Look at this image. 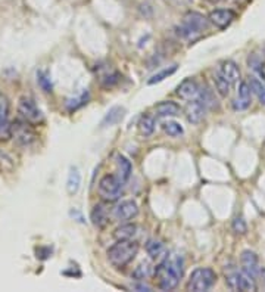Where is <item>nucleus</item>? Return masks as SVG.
<instances>
[{"label":"nucleus","mask_w":265,"mask_h":292,"mask_svg":"<svg viewBox=\"0 0 265 292\" xmlns=\"http://www.w3.org/2000/svg\"><path fill=\"white\" fill-rule=\"evenodd\" d=\"M87 99H89V93L86 92V93H83V95H81L80 98H77V99H69V101L66 102V107H68L69 111H75V110L80 108L81 105L87 104Z\"/></svg>","instance_id":"30"},{"label":"nucleus","mask_w":265,"mask_h":292,"mask_svg":"<svg viewBox=\"0 0 265 292\" xmlns=\"http://www.w3.org/2000/svg\"><path fill=\"white\" fill-rule=\"evenodd\" d=\"M112 214H113V219L118 222H128V220H133L139 214V205L136 201L127 199V201L119 202L113 208Z\"/></svg>","instance_id":"9"},{"label":"nucleus","mask_w":265,"mask_h":292,"mask_svg":"<svg viewBox=\"0 0 265 292\" xmlns=\"http://www.w3.org/2000/svg\"><path fill=\"white\" fill-rule=\"evenodd\" d=\"M137 234V226L136 225H122L119 228L115 229L113 232V236L116 240H125V239H133V236Z\"/></svg>","instance_id":"22"},{"label":"nucleus","mask_w":265,"mask_h":292,"mask_svg":"<svg viewBox=\"0 0 265 292\" xmlns=\"http://www.w3.org/2000/svg\"><path fill=\"white\" fill-rule=\"evenodd\" d=\"M207 108L204 107V104L198 99L195 101H189L187 107H186V118L189 122L192 124H199L204 117H205Z\"/></svg>","instance_id":"15"},{"label":"nucleus","mask_w":265,"mask_h":292,"mask_svg":"<svg viewBox=\"0 0 265 292\" xmlns=\"http://www.w3.org/2000/svg\"><path fill=\"white\" fill-rule=\"evenodd\" d=\"M18 114L21 116L22 119L31 122V124H39L43 121V113L42 110L37 107L36 101L28 98V96H24L19 99L18 102Z\"/></svg>","instance_id":"7"},{"label":"nucleus","mask_w":265,"mask_h":292,"mask_svg":"<svg viewBox=\"0 0 265 292\" xmlns=\"http://www.w3.org/2000/svg\"><path fill=\"white\" fill-rule=\"evenodd\" d=\"M122 180L115 175H106L99 180L98 189H99V195L105 199V201H116L121 196V190H122Z\"/></svg>","instance_id":"6"},{"label":"nucleus","mask_w":265,"mask_h":292,"mask_svg":"<svg viewBox=\"0 0 265 292\" xmlns=\"http://www.w3.org/2000/svg\"><path fill=\"white\" fill-rule=\"evenodd\" d=\"M118 81H119V74H118V72L107 74V75H105V77L102 78V84H104L105 87H112V86H115Z\"/></svg>","instance_id":"33"},{"label":"nucleus","mask_w":265,"mask_h":292,"mask_svg":"<svg viewBox=\"0 0 265 292\" xmlns=\"http://www.w3.org/2000/svg\"><path fill=\"white\" fill-rule=\"evenodd\" d=\"M139 252V243L133 239L125 240H116L109 249H107V260L115 267H125Z\"/></svg>","instance_id":"2"},{"label":"nucleus","mask_w":265,"mask_h":292,"mask_svg":"<svg viewBox=\"0 0 265 292\" xmlns=\"http://www.w3.org/2000/svg\"><path fill=\"white\" fill-rule=\"evenodd\" d=\"M258 278H260V282H261V288L265 291V269H260L258 272Z\"/></svg>","instance_id":"35"},{"label":"nucleus","mask_w":265,"mask_h":292,"mask_svg":"<svg viewBox=\"0 0 265 292\" xmlns=\"http://www.w3.org/2000/svg\"><path fill=\"white\" fill-rule=\"evenodd\" d=\"M139 131L145 137L151 136L155 131V118L151 116H143L139 121Z\"/></svg>","instance_id":"23"},{"label":"nucleus","mask_w":265,"mask_h":292,"mask_svg":"<svg viewBox=\"0 0 265 292\" xmlns=\"http://www.w3.org/2000/svg\"><path fill=\"white\" fill-rule=\"evenodd\" d=\"M199 92H201V89H199L198 83L195 80H192V78L183 80L178 84L177 90H175L177 96L181 98L183 101H195V99H198Z\"/></svg>","instance_id":"11"},{"label":"nucleus","mask_w":265,"mask_h":292,"mask_svg":"<svg viewBox=\"0 0 265 292\" xmlns=\"http://www.w3.org/2000/svg\"><path fill=\"white\" fill-rule=\"evenodd\" d=\"M162 130L168 134V136H171V137H177V136H181L183 134V127L180 125V122H177V121H165L163 124H162Z\"/></svg>","instance_id":"26"},{"label":"nucleus","mask_w":265,"mask_h":292,"mask_svg":"<svg viewBox=\"0 0 265 292\" xmlns=\"http://www.w3.org/2000/svg\"><path fill=\"white\" fill-rule=\"evenodd\" d=\"M6 166H9V167H10V166H12V160H10L6 154H3V152L0 151V167H1V169H4Z\"/></svg>","instance_id":"34"},{"label":"nucleus","mask_w":265,"mask_h":292,"mask_svg":"<svg viewBox=\"0 0 265 292\" xmlns=\"http://www.w3.org/2000/svg\"><path fill=\"white\" fill-rule=\"evenodd\" d=\"M175 71H177V65H171L169 68H165V69H162V71L157 72L155 75H152V77H151V80H149L148 83H149V84H157V83H160V81H163L165 78H168L169 75H172Z\"/></svg>","instance_id":"27"},{"label":"nucleus","mask_w":265,"mask_h":292,"mask_svg":"<svg viewBox=\"0 0 265 292\" xmlns=\"http://www.w3.org/2000/svg\"><path fill=\"white\" fill-rule=\"evenodd\" d=\"M10 137L19 146H30L34 143L37 134L31 122L25 119H15L13 122H10Z\"/></svg>","instance_id":"5"},{"label":"nucleus","mask_w":265,"mask_h":292,"mask_svg":"<svg viewBox=\"0 0 265 292\" xmlns=\"http://www.w3.org/2000/svg\"><path fill=\"white\" fill-rule=\"evenodd\" d=\"M115 164H116V169H118V177L122 181H127L131 175V172H133V166L128 161V158H125L122 154L118 152V154H115Z\"/></svg>","instance_id":"19"},{"label":"nucleus","mask_w":265,"mask_h":292,"mask_svg":"<svg viewBox=\"0 0 265 292\" xmlns=\"http://www.w3.org/2000/svg\"><path fill=\"white\" fill-rule=\"evenodd\" d=\"M10 137V122H9V105L6 99L0 101V139Z\"/></svg>","instance_id":"16"},{"label":"nucleus","mask_w":265,"mask_h":292,"mask_svg":"<svg viewBox=\"0 0 265 292\" xmlns=\"http://www.w3.org/2000/svg\"><path fill=\"white\" fill-rule=\"evenodd\" d=\"M240 263H242L243 273H246L249 278H252L255 281L258 278V272H260L257 254L252 251H243L242 257H240Z\"/></svg>","instance_id":"12"},{"label":"nucleus","mask_w":265,"mask_h":292,"mask_svg":"<svg viewBox=\"0 0 265 292\" xmlns=\"http://www.w3.org/2000/svg\"><path fill=\"white\" fill-rule=\"evenodd\" d=\"M124 113H125V110L121 108V107H113V108H110V110L107 111V114L104 117V119H102L101 125H102V127H112V125L118 124V122L124 118Z\"/></svg>","instance_id":"20"},{"label":"nucleus","mask_w":265,"mask_h":292,"mask_svg":"<svg viewBox=\"0 0 265 292\" xmlns=\"http://www.w3.org/2000/svg\"><path fill=\"white\" fill-rule=\"evenodd\" d=\"M236 19V12L231 9H215L208 16V21L215 27L224 30Z\"/></svg>","instance_id":"10"},{"label":"nucleus","mask_w":265,"mask_h":292,"mask_svg":"<svg viewBox=\"0 0 265 292\" xmlns=\"http://www.w3.org/2000/svg\"><path fill=\"white\" fill-rule=\"evenodd\" d=\"M208 28V18H205L199 12H187L183 16V22L178 27V34L187 40H196L205 30Z\"/></svg>","instance_id":"3"},{"label":"nucleus","mask_w":265,"mask_h":292,"mask_svg":"<svg viewBox=\"0 0 265 292\" xmlns=\"http://www.w3.org/2000/svg\"><path fill=\"white\" fill-rule=\"evenodd\" d=\"M145 248H146V252L151 255V258H158L159 255H162V252H163L162 242H159L157 239H149L146 242Z\"/></svg>","instance_id":"25"},{"label":"nucleus","mask_w":265,"mask_h":292,"mask_svg":"<svg viewBox=\"0 0 265 292\" xmlns=\"http://www.w3.org/2000/svg\"><path fill=\"white\" fill-rule=\"evenodd\" d=\"M227 285L233 291L249 292L257 290L255 281L252 278H249L246 273H240V272H234V273L228 275L227 276Z\"/></svg>","instance_id":"8"},{"label":"nucleus","mask_w":265,"mask_h":292,"mask_svg":"<svg viewBox=\"0 0 265 292\" xmlns=\"http://www.w3.org/2000/svg\"><path fill=\"white\" fill-rule=\"evenodd\" d=\"M213 81H215V87H216V90H218V93H219L221 96H227V95L230 93L231 84H230L225 78H222L218 72H216Z\"/></svg>","instance_id":"28"},{"label":"nucleus","mask_w":265,"mask_h":292,"mask_svg":"<svg viewBox=\"0 0 265 292\" xmlns=\"http://www.w3.org/2000/svg\"><path fill=\"white\" fill-rule=\"evenodd\" d=\"M249 86H251V90L258 96V99H260V102L265 105V84L263 81H260L258 78H255V77H252V78H249Z\"/></svg>","instance_id":"24"},{"label":"nucleus","mask_w":265,"mask_h":292,"mask_svg":"<svg viewBox=\"0 0 265 292\" xmlns=\"http://www.w3.org/2000/svg\"><path fill=\"white\" fill-rule=\"evenodd\" d=\"M218 74L225 78L231 86H234L240 80V69L236 62L233 60H222L218 68Z\"/></svg>","instance_id":"13"},{"label":"nucleus","mask_w":265,"mask_h":292,"mask_svg":"<svg viewBox=\"0 0 265 292\" xmlns=\"http://www.w3.org/2000/svg\"><path fill=\"white\" fill-rule=\"evenodd\" d=\"M216 281L215 272L210 267H199L192 272L189 282H187V290L193 292H204L211 290Z\"/></svg>","instance_id":"4"},{"label":"nucleus","mask_w":265,"mask_h":292,"mask_svg":"<svg viewBox=\"0 0 265 292\" xmlns=\"http://www.w3.org/2000/svg\"><path fill=\"white\" fill-rule=\"evenodd\" d=\"M233 231L237 234H246L248 228H246V223H245V220H243L242 217H236V219L233 220Z\"/></svg>","instance_id":"31"},{"label":"nucleus","mask_w":265,"mask_h":292,"mask_svg":"<svg viewBox=\"0 0 265 292\" xmlns=\"http://www.w3.org/2000/svg\"><path fill=\"white\" fill-rule=\"evenodd\" d=\"M155 113L158 117H175V116H180L181 108L172 101H163V102H159L158 105H155Z\"/></svg>","instance_id":"17"},{"label":"nucleus","mask_w":265,"mask_h":292,"mask_svg":"<svg viewBox=\"0 0 265 292\" xmlns=\"http://www.w3.org/2000/svg\"><path fill=\"white\" fill-rule=\"evenodd\" d=\"M251 93H252V90H251L249 83H246V81L240 83L239 90H237V96H236V99L233 101V108H234L236 111H243V110L249 108V105H251V102H252Z\"/></svg>","instance_id":"14"},{"label":"nucleus","mask_w":265,"mask_h":292,"mask_svg":"<svg viewBox=\"0 0 265 292\" xmlns=\"http://www.w3.org/2000/svg\"><path fill=\"white\" fill-rule=\"evenodd\" d=\"M37 81H39L40 87H42L46 93H51V92L53 90L52 81H51V78H49L48 72H45V71H39V72H37Z\"/></svg>","instance_id":"29"},{"label":"nucleus","mask_w":265,"mask_h":292,"mask_svg":"<svg viewBox=\"0 0 265 292\" xmlns=\"http://www.w3.org/2000/svg\"><path fill=\"white\" fill-rule=\"evenodd\" d=\"M80 186H81V175L77 167H72L66 178V190L69 195H75L80 190Z\"/></svg>","instance_id":"21"},{"label":"nucleus","mask_w":265,"mask_h":292,"mask_svg":"<svg viewBox=\"0 0 265 292\" xmlns=\"http://www.w3.org/2000/svg\"><path fill=\"white\" fill-rule=\"evenodd\" d=\"M90 220L96 228H101V229H104L109 223V214H107L104 204H98L93 207L92 214H90Z\"/></svg>","instance_id":"18"},{"label":"nucleus","mask_w":265,"mask_h":292,"mask_svg":"<svg viewBox=\"0 0 265 292\" xmlns=\"http://www.w3.org/2000/svg\"><path fill=\"white\" fill-rule=\"evenodd\" d=\"M183 272H184L183 258L180 255L171 254L155 269L157 287L162 291H171L177 288L180 279L183 278Z\"/></svg>","instance_id":"1"},{"label":"nucleus","mask_w":265,"mask_h":292,"mask_svg":"<svg viewBox=\"0 0 265 292\" xmlns=\"http://www.w3.org/2000/svg\"><path fill=\"white\" fill-rule=\"evenodd\" d=\"M149 275V266H148V263H143V264H140L136 270H134V273H133V276L136 278V279H145L146 276Z\"/></svg>","instance_id":"32"}]
</instances>
